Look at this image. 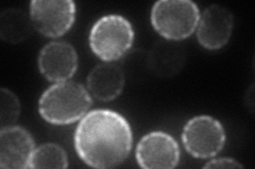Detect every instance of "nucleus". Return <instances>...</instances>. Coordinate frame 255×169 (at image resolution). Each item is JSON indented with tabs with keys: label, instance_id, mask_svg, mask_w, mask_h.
<instances>
[{
	"label": "nucleus",
	"instance_id": "0eeeda50",
	"mask_svg": "<svg viewBox=\"0 0 255 169\" xmlns=\"http://www.w3.org/2000/svg\"><path fill=\"white\" fill-rule=\"evenodd\" d=\"M136 160L142 168H174L180 161L179 145L168 133L150 132L137 145Z\"/></svg>",
	"mask_w": 255,
	"mask_h": 169
},
{
	"label": "nucleus",
	"instance_id": "f03ea898",
	"mask_svg": "<svg viewBox=\"0 0 255 169\" xmlns=\"http://www.w3.org/2000/svg\"><path fill=\"white\" fill-rule=\"evenodd\" d=\"M92 106L89 90L74 80L52 85L38 101L42 117L54 125H67L82 118Z\"/></svg>",
	"mask_w": 255,
	"mask_h": 169
},
{
	"label": "nucleus",
	"instance_id": "2eb2a0df",
	"mask_svg": "<svg viewBox=\"0 0 255 169\" xmlns=\"http://www.w3.org/2000/svg\"><path fill=\"white\" fill-rule=\"evenodd\" d=\"M20 112V103L17 96L6 88L0 90V127L5 129L15 126Z\"/></svg>",
	"mask_w": 255,
	"mask_h": 169
},
{
	"label": "nucleus",
	"instance_id": "6e6552de",
	"mask_svg": "<svg viewBox=\"0 0 255 169\" xmlns=\"http://www.w3.org/2000/svg\"><path fill=\"white\" fill-rule=\"evenodd\" d=\"M233 26V14L226 6L219 4L207 6L198 22V42L205 49H221L228 44Z\"/></svg>",
	"mask_w": 255,
	"mask_h": 169
},
{
	"label": "nucleus",
	"instance_id": "1a4fd4ad",
	"mask_svg": "<svg viewBox=\"0 0 255 169\" xmlns=\"http://www.w3.org/2000/svg\"><path fill=\"white\" fill-rule=\"evenodd\" d=\"M38 68L50 82H64L77 71V52L73 46L65 42L47 44L39 53Z\"/></svg>",
	"mask_w": 255,
	"mask_h": 169
},
{
	"label": "nucleus",
	"instance_id": "f257e3e1",
	"mask_svg": "<svg viewBox=\"0 0 255 169\" xmlns=\"http://www.w3.org/2000/svg\"><path fill=\"white\" fill-rule=\"evenodd\" d=\"M130 124L115 111L96 109L86 113L75 132V148L83 162L95 168L122 164L132 149Z\"/></svg>",
	"mask_w": 255,
	"mask_h": 169
},
{
	"label": "nucleus",
	"instance_id": "dca6fc26",
	"mask_svg": "<svg viewBox=\"0 0 255 169\" xmlns=\"http://www.w3.org/2000/svg\"><path fill=\"white\" fill-rule=\"evenodd\" d=\"M203 167L204 168H243L244 166L234 159L220 158V159L209 161V162H207Z\"/></svg>",
	"mask_w": 255,
	"mask_h": 169
},
{
	"label": "nucleus",
	"instance_id": "39448f33",
	"mask_svg": "<svg viewBox=\"0 0 255 169\" xmlns=\"http://www.w3.org/2000/svg\"><path fill=\"white\" fill-rule=\"evenodd\" d=\"M182 142L193 157L209 159L216 156L225 146L226 132L216 118L209 115H199L185 124Z\"/></svg>",
	"mask_w": 255,
	"mask_h": 169
},
{
	"label": "nucleus",
	"instance_id": "ddd939ff",
	"mask_svg": "<svg viewBox=\"0 0 255 169\" xmlns=\"http://www.w3.org/2000/svg\"><path fill=\"white\" fill-rule=\"evenodd\" d=\"M150 61L159 74L171 76L181 69L184 56L178 45L163 42L157 44L151 52Z\"/></svg>",
	"mask_w": 255,
	"mask_h": 169
},
{
	"label": "nucleus",
	"instance_id": "20e7f679",
	"mask_svg": "<svg viewBox=\"0 0 255 169\" xmlns=\"http://www.w3.org/2000/svg\"><path fill=\"white\" fill-rule=\"evenodd\" d=\"M200 12L190 0H159L151 10V23L157 33L168 40H182L198 27Z\"/></svg>",
	"mask_w": 255,
	"mask_h": 169
},
{
	"label": "nucleus",
	"instance_id": "7ed1b4c3",
	"mask_svg": "<svg viewBox=\"0 0 255 169\" xmlns=\"http://www.w3.org/2000/svg\"><path fill=\"white\" fill-rule=\"evenodd\" d=\"M134 40L131 22L122 15L102 16L90 33L92 51L105 61H114L130 50Z\"/></svg>",
	"mask_w": 255,
	"mask_h": 169
},
{
	"label": "nucleus",
	"instance_id": "4468645a",
	"mask_svg": "<svg viewBox=\"0 0 255 169\" xmlns=\"http://www.w3.org/2000/svg\"><path fill=\"white\" fill-rule=\"evenodd\" d=\"M68 160L65 151L59 145L47 143L34 149L29 168H66Z\"/></svg>",
	"mask_w": 255,
	"mask_h": 169
},
{
	"label": "nucleus",
	"instance_id": "423d86ee",
	"mask_svg": "<svg viewBox=\"0 0 255 169\" xmlns=\"http://www.w3.org/2000/svg\"><path fill=\"white\" fill-rule=\"evenodd\" d=\"M33 28L48 37H59L74 25L76 4L71 0H33L30 3Z\"/></svg>",
	"mask_w": 255,
	"mask_h": 169
},
{
	"label": "nucleus",
	"instance_id": "9b49d317",
	"mask_svg": "<svg viewBox=\"0 0 255 169\" xmlns=\"http://www.w3.org/2000/svg\"><path fill=\"white\" fill-rule=\"evenodd\" d=\"M89 92L102 102L116 99L122 93L125 85L123 69L112 61H105L96 66L87 76Z\"/></svg>",
	"mask_w": 255,
	"mask_h": 169
},
{
	"label": "nucleus",
	"instance_id": "9d476101",
	"mask_svg": "<svg viewBox=\"0 0 255 169\" xmlns=\"http://www.w3.org/2000/svg\"><path fill=\"white\" fill-rule=\"evenodd\" d=\"M35 145L31 134L19 126L0 131V167L23 169L29 162Z\"/></svg>",
	"mask_w": 255,
	"mask_h": 169
},
{
	"label": "nucleus",
	"instance_id": "f8f14e48",
	"mask_svg": "<svg viewBox=\"0 0 255 169\" xmlns=\"http://www.w3.org/2000/svg\"><path fill=\"white\" fill-rule=\"evenodd\" d=\"M33 25L30 16L20 9L10 7L0 14V37L5 43L19 44L27 39Z\"/></svg>",
	"mask_w": 255,
	"mask_h": 169
}]
</instances>
